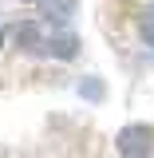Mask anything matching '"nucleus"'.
Segmentation results:
<instances>
[{"mask_svg":"<svg viewBox=\"0 0 154 158\" xmlns=\"http://www.w3.org/2000/svg\"><path fill=\"white\" fill-rule=\"evenodd\" d=\"M119 154L123 158H150L154 154V127L150 123H131V127H123L115 138Z\"/></svg>","mask_w":154,"mask_h":158,"instance_id":"f257e3e1","label":"nucleus"},{"mask_svg":"<svg viewBox=\"0 0 154 158\" xmlns=\"http://www.w3.org/2000/svg\"><path fill=\"white\" fill-rule=\"evenodd\" d=\"M12 40H16L24 52H48V40L40 36V24H32V20L16 24V28H12Z\"/></svg>","mask_w":154,"mask_h":158,"instance_id":"f03ea898","label":"nucleus"},{"mask_svg":"<svg viewBox=\"0 0 154 158\" xmlns=\"http://www.w3.org/2000/svg\"><path fill=\"white\" fill-rule=\"evenodd\" d=\"M44 20H52V24H67V20L75 16V4L79 0H36Z\"/></svg>","mask_w":154,"mask_h":158,"instance_id":"7ed1b4c3","label":"nucleus"},{"mask_svg":"<svg viewBox=\"0 0 154 158\" xmlns=\"http://www.w3.org/2000/svg\"><path fill=\"white\" fill-rule=\"evenodd\" d=\"M48 52H52L56 59H75V56H79V40L67 36V32H59V36L48 40Z\"/></svg>","mask_w":154,"mask_h":158,"instance_id":"20e7f679","label":"nucleus"},{"mask_svg":"<svg viewBox=\"0 0 154 158\" xmlns=\"http://www.w3.org/2000/svg\"><path fill=\"white\" fill-rule=\"evenodd\" d=\"M138 36L154 48V4H146V8H142V16H138Z\"/></svg>","mask_w":154,"mask_h":158,"instance_id":"39448f33","label":"nucleus"},{"mask_svg":"<svg viewBox=\"0 0 154 158\" xmlns=\"http://www.w3.org/2000/svg\"><path fill=\"white\" fill-rule=\"evenodd\" d=\"M83 95H87V99H99V95H103V87H99L95 79H87V83H83Z\"/></svg>","mask_w":154,"mask_h":158,"instance_id":"423d86ee","label":"nucleus"},{"mask_svg":"<svg viewBox=\"0 0 154 158\" xmlns=\"http://www.w3.org/2000/svg\"><path fill=\"white\" fill-rule=\"evenodd\" d=\"M0 48H4V28H0Z\"/></svg>","mask_w":154,"mask_h":158,"instance_id":"0eeeda50","label":"nucleus"}]
</instances>
